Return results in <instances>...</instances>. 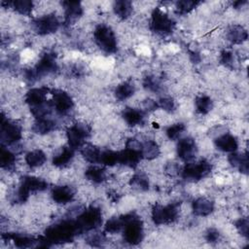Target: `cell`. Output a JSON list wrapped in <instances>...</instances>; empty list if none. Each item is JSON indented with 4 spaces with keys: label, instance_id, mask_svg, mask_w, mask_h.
<instances>
[{
    "label": "cell",
    "instance_id": "cell-1",
    "mask_svg": "<svg viewBox=\"0 0 249 249\" xmlns=\"http://www.w3.org/2000/svg\"><path fill=\"white\" fill-rule=\"evenodd\" d=\"M80 231L76 222L62 221L46 230V239L50 244L53 242H69Z\"/></svg>",
    "mask_w": 249,
    "mask_h": 249
},
{
    "label": "cell",
    "instance_id": "cell-2",
    "mask_svg": "<svg viewBox=\"0 0 249 249\" xmlns=\"http://www.w3.org/2000/svg\"><path fill=\"white\" fill-rule=\"evenodd\" d=\"M57 69L55 55L53 53H44L34 68H31L25 72V77L29 81L37 80L45 75L54 72Z\"/></svg>",
    "mask_w": 249,
    "mask_h": 249
},
{
    "label": "cell",
    "instance_id": "cell-3",
    "mask_svg": "<svg viewBox=\"0 0 249 249\" xmlns=\"http://www.w3.org/2000/svg\"><path fill=\"white\" fill-rule=\"evenodd\" d=\"M124 220V239L125 242L135 245L143 238V226L141 220L133 214L123 216Z\"/></svg>",
    "mask_w": 249,
    "mask_h": 249
},
{
    "label": "cell",
    "instance_id": "cell-4",
    "mask_svg": "<svg viewBox=\"0 0 249 249\" xmlns=\"http://www.w3.org/2000/svg\"><path fill=\"white\" fill-rule=\"evenodd\" d=\"M93 37L96 45L106 53H114L117 51V39L114 31L105 24L98 25L94 32Z\"/></svg>",
    "mask_w": 249,
    "mask_h": 249
},
{
    "label": "cell",
    "instance_id": "cell-5",
    "mask_svg": "<svg viewBox=\"0 0 249 249\" xmlns=\"http://www.w3.org/2000/svg\"><path fill=\"white\" fill-rule=\"evenodd\" d=\"M48 183L38 177L34 176H24L21 179V183L17 192V201L24 202L28 196L30 192H39L47 189Z\"/></svg>",
    "mask_w": 249,
    "mask_h": 249
},
{
    "label": "cell",
    "instance_id": "cell-6",
    "mask_svg": "<svg viewBox=\"0 0 249 249\" xmlns=\"http://www.w3.org/2000/svg\"><path fill=\"white\" fill-rule=\"evenodd\" d=\"M179 214V204L170 203L167 205L156 204L152 210V219L155 224L162 225L174 222Z\"/></svg>",
    "mask_w": 249,
    "mask_h": 249
},
{
    "label": "cell",
    "instance_id": "cell-7",
    "mask_svg": "<svg viewBox=\"0 0 249 249\" xmlns=\"http://www.w3.org/2000/svg\"><path fill=\"white\" fill-rule=\"evenodd\" d=\"M102 222L101 211L97 207H89L85 210L77 219L76 223L80 232L92 231L100 226Z\"/></svg>",
    "mask_w": 249,
    "mask_h": 249
},
{
    "label": "cell",
    "instance_id": "cell-8",
    "mask_svg": "<svg viewBox=\"0 0 249 249\" xmlns=\"http://www.w3.org/2000/svg\"><path fill=\"white\" fill-rule=\"evenodd\" d=\"M174 21L160 9L157 8L152 14L150 27L152 31L159 34H168L174 28Z\"/></svg>",
    "mask_w": 249,
    "mask_h": 249
},
{
    "label": "cell",
    "instance_id": "cell-9",
    "mask_svg": "<svg viewBox=\"0 0 249 249\" xmlns=\"http://www.w3.org/2000/svg\"><path fill=\"white\" fill-rule=\"evenodd\" d=\"M211 169L212 164L206 160H201L197 162L188 163L182 169V176L188 180H199L208 175Z\"/></svg>",
    "mask_w": 249,
    "mask_h": 249
},
{
    "label": "cell",
    "instance_id": "cell-10",
    "mask_svg": "<svg viewBox=\"0 0 249 249\" xmlns=\"http://www.w3.org/2000/svg\"><path fill=\"white\" fill-rule=\"evenodd\" d=\"M89 133V127L84 124H75L71 125L66 132L69 147L73 150L82 148Z\"/></svg>",
    "mask_w": 249,
    "mask_h": 249
},
{
    "label": "cell",
    "instance_id": "cell-11",
    "mask_svg": "<svg viewBox=\"0 0 249 249\" xmlns=\"http://www.w3.org/2000/svg\"><path fill=\"white\" fill-rule=\"evenodd\" d=\"M21 127L16 123L9 122L2 114L1 120V140L8 145L15 144L21 139Z\"/></svg>",
    "mask_w": 249,
    "mask_h": 249
},
{
    "label": "cell",
    "instance_id": "cell-12",
    "mask_svg": "<svg viewBox=\"0 0 249 249\" xmlns=\"http://www.w3.org/2000/svg\"><path fill=\"white\" fill-rule=\"evenodd\" d=\"M59 21L54 14H48L37 18L32 22L33 29L40 35H48L57 30Z\"/></svg>",
    "mask_w": 249,
    "mask_h": 249
},
{
    "label": "cell",
    "instance_id": "cell-13",
    "mask_svg": "<svg viewBox=\"0 0 249 249\" xmlns=\"http://www.w3.org/2000/svg\"><path fill=\"white\" fill-rule=\"evenodd\" d=\"M53 108L60 115L67 114L74 106L71 96L63 90H55L53 93Z\"/></svg>",
    "mask_w": 249,
    "mask_h": 249
},
{
    "label": "cell",
    "instance_id": "cell-14",
    "mask_svg": "<svg viewBox=\"0 0 249 249\" xmlns=\"http://www.w3.org/2000/svg\"><path fill=\"white\" fill-rule=\"evenodd\" d=\"M197 152L196 142L191 137H185L179 140L177 145V155L184 161H191Z\"/></svg>",
    "mask_w": 249,
    "mask_h": 249
},
{
    "label": "cell",
    "instance_id": "cell-15",
    "mask_svg": "<svg viewBox=\"0 0 249 249\" xmlns=\"http://www.w3.org/2000/svg\"><path fill=\"white\" fill-rule=\"evenodd\" d=\"M64 20L66 24H72L78 20L83 15V8L80 2L77 1H63Z\"/></svg>",
    "mask_w": 249,
    "mask_h": 249
},
{
    "label": "cell",
    "instance_id": "cell-16",
    "mask_svg": "<svg viewBox=\"0 0 249 249\" xmlns=\"http://www.w3.org/2000/svg\"><path fill=\"white\" fill-rule=\"evenodd\" d=\"M141 159L142 154L140 150L125 147L124 150L119 152V162L128 167H135Z\"/></svg>",
    "mask_w": 249,
    "mask_h": 249
},
{
    "label": "cell",
    "instance_id": "cell-17",
    "mask_svg": "<svg viewBox=\"0 0 249 249\" xmlns=\"http://www.w3.org/2000/svg\"><path fill=\"white\" fill-rule=\"evenodd\" d=\"M49 91L50 89L47 87L32 89L25 94V102L29 104L31 107H36L41 104H44L45 102H47L46 98Z\"/></svg>",
    "mask_w": 249,
    "mask_h": 249
},
{
    "label": "cell",
    "instance_id": "cell-18",
    "mask_svg": "<svg viewBox=\"0 0 249 249\" xmlns=\"http://www.w3.org/2000/svg\"><path fill=\"white\" fill-rule=\"evenodd\" d=\"M53 200L59 204L70 202L74 197V191L69 186H57L52 191Z\"/></svg>",
    "mask_w": 249,
    "mask_h": 249
},
{
    "label": "cell",
    "instance_id": "cell-19",
    "mask_svg": "<svg viewBox=\"0 0 249 249\" xmlns=\"http://www.w3.org/2000/svg\"><path fill=\"white\" fill-rule=\"evenodd\" d=\"M215 145L219 150L223 152H231V153L235 152L238 147L236 139L229 133H225L223 135L218 136L215 140Z\"/></svg>",
    "mask_w": 249,
    "mask_h": 249
},
{
    "label": "cell",
    "instance_id": "cell-20",
    "mask_svg": "<svg viewBox=\"0 0 249 249\" xmlns=\"http://www.w3.org/2000/svg\"><path fill=\"white\" fill-rule=\"evenodd\" d=\"M214 209V203L206 197H198L193 202L194 213L197 216H207Z\"/></svg>",
    "mask_w": 249,
    "mask_h": 249
},
{
    "label": "cell",
    "instance_id": "cell-21",
    "mask_svg": "<svg viewBox=\"0 0 249 249\" xmlns=\"http://www.w3.org/2000/svg\"><path fill=\"white\" fill-rule=\"evenodd\" d=\"M228 40L231 41L232 44H241L244 41H246L248 37V33L246 29L241 25H232L228 30L227 34Z\"/></svg>",
    "mask_w": 249,
    "mask_h": 249
},
{
    "label": "cell",
    "instance_id": "cell-22",
    "mask_svg": "<svg viewBox=\"0 0 249 249\" xmlns=\"http://www.w3.org/2000/svg\"><path fill=\"white\" fill-rule=\"evenodd\" d=\"M123 118L130 126L140 124L144 120V114L141 110L134 108H125L123 111Z\"/></svg>",
    "mask_w": 249,
    "mask_h": 249
},
{
    "label": "cell",
    "instance_id": "cell-23",
    "mask_svg": "<svg viewBox=\"0 0 249 249\" xmlns=\"http://www.w3.org/2000/svg\"><path fill=\"white\" fill-rule=\"evenodd\" d=\"M74 157V150L71 147H63L62 150L53 157V164L57 167L66 166Z\"/></svg>",
    "mask_w": 249,
    "mask_h": 249
},
{
    "label": "cell",
    "instance_id": "cell-24",
    "mask_svg": "<svg viewBox=\"0 0 249 249\" xmlns=\"http://www.w3.org/2000/svg\"><path fill=\"white\" fill-rule=\"evenodd\" d=\"M47 160L46 154L39 149L28 152L25 156V162L30 167H39L43 165Z\"/></svg>",
    "mask_w": 249,
    "mask_h": 249
},
{
    "label": "cell",
    "instance_id": "cell-25",
    "mask_svg": "<svg viewBox=\"0 0 249 249\" xmlns=\"http://www.w3.org/2000/svg\"><path fill=\"white\" fill-rule=\"evenodd\" d=\"M229 161L232 166L238 167L240 172L245 173V174L248 173V156H247V153L237 154V153L232 152L229 156Z\"/></svg>",
    "mask_w": 249,
    "mask_h": 249
},
{
    "label": "cell",
    "instance_id": "cell-26",
    "mask_svg": "<svg viewBox=\"0 0 249 249\" xmlns=\"http://www.w3.org/2000/svg\"><path fill=\"white\" fill-rule=\"evenodd\" d=\"M135 91V86L130 81L120 84L115 89V96L119 100H125L132 96Z\"/></svg>",
    "mask_w": 249,
    "mask_h": 249
},
{
    "label": "cell",
    "instance_id": "cell-27",
    "mask_svg": "<svg viewBox=\"0 0 249 249\" xmlns=\"http://www.w3.org/2000/svg\"><path fill=\"white\" fill-rule=\"evenodd\" d=\"M101 152L102 151L99 150L97 147L90 144H88V145L85 144L81 150V153L83 157L86 159V160L91 163H99Z\"/></svg>",
    "mask_w": 249,
    "mask_h": 249
},
{
    "label": "cell",
    "instance_id": "cell-28",
    "mask_svg": "<svg viewBox=\"0 0 249 249\" xmlns=\"http://www.w3.org/2000/svg\"><path fill=\"white\" fill-rule=\"evenodd\" d=\"M141 154L142 158L147 160H154L160 154V148L156 141L154 140H146L141 145Z\"/></svg>",
    "mask_w": 249,
    "mask_h": 249
},
{
    "label": "cell",
    "instance_id": "cell-29",
    "mask_svg": "<svg viewBox=\"0 0 249 249\" xmlns=\"http://www.w3.org/2000/svg\"><path fill=\"white\" fill-rule=\"evenodd\" d=\"M55 127V123L50 119H36V122L33 124L32 130L38 134H46Z\"/></svg>",
    "mask_w": 249,
    "mask_h": 249
},
{
    "label": "cell",
    "instance_id": "cell-30",
    "mask_svg": "<svg viewBox=\"0 0 249 249\" xmlns=\"http://www.w3.org/2000/svg\"><path fill=\"white\" fill-rule=\"evenodd\" d=\"M0 164H1V167L6 170L12 169L16 164L15 154L12 153L9 149L4 147L3 145L0 149Z\"/></svg>",
    "mask_w": 249,
    "mask_h": 249
},
{
    "label": "cell",
    "instance_id": "cell-31",
    "mask_svg": "<svg viewBox=\"0 0 249 249\" xmlns=\"http://www.w3.org/2000/svg\"><path fill=\"white\" fill-rule=\"evenodd\" d=\"M114 12L121 18H127L132 13V4L126 0L116 1L114 4Z\"/></svg>",
    "mask_w": 249,
    "mask_h": 249
},
{
    "label": "cell",
    "instance_id": "cell-32",
    "mask_svg": "<svg viewBox=\"0 0 249 249\" xmlns=\"http://www.w3.org/2000/svg\"><path fill=\"white\" fill-rule=\"evenodd\" d=\"M3 237H5L6 239H10L12 241H14L15 245L18 247H29L32 246L33 243L38 242L37 239L27 236V235H22V234H10L8 233L7 235L3 234Z\"/></svg>",
    "mask_w": 249,
    "mask_h": 249
},
{
    "label": "cell",
    "instance_id": "cell-33",
    "mask_svg": "<svg viewBox=\"0 0 249 249\" xmlns=\"http://www.w3.org/2000/svg\"><path fill=\"white\" fill-rule=\"evenodd\" d=\"M196 111L202 115L207 114L211 111L213 107V101L212 99L207 95H200L196 98Z\"/></svg>",
    "mask_w": 249,
    "mask_h": 249
},
{
    "label": "cell",
    "instance_id": "cell-34",
    "mask_svg": "<svg viewBox=\"0 0 249 249\" xmlns=\"http://www.w3.org/2000/svg\"><path fill=\"white\" fill-rule=\"evenodd\" d=\"M124 217H113L106 222L104 226V231L108 233H118L120 231L124 229Z\"/></svg>",
    "mask_w": 249,
    "mask_h": 249
},
{
    "label": "cell",
    "instance_id": "cell-35",
    "mask_svg": "<svg viewBox=\"0 0 249 249\" xmlns=\"http://www.w3.org/2000/svg\"><path fill=\"white\" fill-rule=\"evenodd\" d=\"M10 5L13 7L15 11L22 16H28L32 12L33 3L28 0H16L10 2Z\"/></svg>",
    "mask_w": 249,
    "mask_h": 249
},
{
    "label": "cell",
    "instance_id": "cell-36",
    "mask_svg": "<svg viewBox=\"0 0 249 249\" xmlns=\"http://www.w3.org/2000/svg\"><path fill=\"white\" fill-rule=\"evenodd\" d=\"M86 177L93 183H101L106 179V173L103 168L91 166L87 169L85 173Z\"/></svg>",
    "mask_w": 249,
    "mask_h": 249
},
{
    "label": "cell",
    "instance_id": "cell-37",
    "mask_svg": "<svg viewBox=\"0 0 249 249\" xmlns=\"http://www.w3.org/2000/svg\"><path fill=\"white\" fill-rule=\"evenodd\" d=\"M132 188L139 191H146L149 189V180L143 174H134L129 181Z\"/></svg>",
    "mask_w": 249,
    "mask_h": 249
},
{
    "label": "cell",
    "instance_id": "cell-38",
    "mask_svg": "<svg viewBox=\"0 0 249 249\" xmlns=\"http://www.w3.org/2000/svg\"><path fill=\"white\" fill-rule=\"evenodd\" d=\"M117 162H119V152H114L111 150L101 152L99 163L112 166L115 165Z\"/></svg>",
    "mask_w": 249,
    "mask_h": 249
},
{
    "label": "cell",
    "instance_id": "cell-39",
    "mask_svg": "<svg viewBox=\"0 0 249 249\" xmlns=\"http://www.w3.org/2000/svg\"><path fill=\"white\" fill-rule=\"evenodd\" d=\"M198 4V2L196 1H189V0H183V1H178L176 3V13L180 14V15H185L188 14L189 12H191L196 5Z\"/></svg>",
    "mask_w": 249,
    "mask_h": 249
},
{
    "label": "cell",
    "instance_id": "cell-40",
    "mask_svg": "<svg viewBox=\"0 0 249 249\" xmlns=\"http://www.w3.org/2000/svg\"><path fill=\"white\" fill-rule=\"evenodd\" d=\"M185 124L182 123L174 124L173 125L169 126L166 130V135L170 140H176L180 137V135L184 132L185 130Z\"/></svg>",
    "mask_w": 249,
    "mask_h": 249
},
{
    "label": "cell",
    "instance_id": "cell-41",
    "mask_svg": "<svg viewBox=\"0 0 249 249\" xmlns=\"http://www.w3.org/2000/svg\"><path fill=\"white\" fill-rule=\"evenodd\" d=\"M143 85L150 91L156 92V91H159L160 89V82L158 81V79L156 77H153V76H149V77L145 78Z\"/></svg>",
    "mask_w": 249,
    "mask_h": 249
},
{
    "label": "cell",
    "instance_id": "cell-42",
    "mask_svg": "<svg viewBox=\"0 0 249 249\" xmlns=\"http://www.w3.org/2000/svg\"><path fill=\"white\" fill-rule=\"evenodd\" d=\"M249 223L247 218H241L235 223V227L237 231L240 232L241 235L245 236L246 238L248 237V231H249Z\"/></svg>",
    "mask_w": 249,
    "mask_h": 249
},
{
    "label": "cell",
    "instance_id": "cell-43",
    "mask_svg": "<svg viewBox=\"0 0 249 249\" xmlns=\"http://www.w3.org/2000/svg\"><path fill=\"white\" fill-rule=\"evenodd\" d=\"M158 107H160L162 110H164L166 112H171L175 108V103H174L173 99H171L169 97H162L160 99V101L158 103Z\"/></svg>",
    "mask_w": 249,
    "mask_h": 249
},
{
    "label": "cell",
    "instance_id": "cell-44",
    "mask_svg": "<svg viewBox=\"0 0 249 249\" xmlns=\"http://www.w3.org/2000/svg\"><path fill=\"white\" fill-rule=\"evenodd\" d=\"M221 62L227 67H232L234 63L233 54L229 51H224L221 53Z\"/></svg>",
    "mask_w": 249,
    "mask_h": 249
},
{
    "label": "cell",
    "instance_id": "cell-45",
    "mask_svg": "<svg viewBox=\"0 0 249 249\" xmlns=\"http://www.w3.org/2000/svg\"><path fill=\"white\" fill-rule=\"evenodd\" d=\"M165 172L170 176H174L180 172V167L176 162H169L165 166Z\"/></svg>",
    "mask_w": 249,
    "mask_h": 249
},
{
    "label": "cell",
    "instance_id": "cell-46",
    "mask_svg": "<svg viewBox=\"0 0 249 249\" xmlns=\"http://www.w3.org/2000/svg\"><path fill=\"white\" fill-rule=\"evenodd\" d=\"M219 236H220L219 231L215 229H209L205 234V238L208 242H217V240L219 239Z\"/></svg>",
    "mask_w": 249,
    "mask_h": 249
},
{
    "label": "cell",
    "instance_id": "cell-47",
    "mask_svg": "<svg viewBox=\"0 0 249 249\" xmlns=\"http://www.w3.org/2000/svg\"><path fill=\"white\" fill-rule=\"evenodd\" d=\"M105 237L103 234H93L90 235L89 238V242H90L92 245H97V243L101 244L102 242H104Z\"/></svg>",
    "mask_w": 249,
    "mask_h": 249
},
{
    "label": "cell",
    "instance_id": "cell-48",
    "mask_svg": "<svg viewBox=\"0 0 249 249\" xmlns=\"http://www.w3.org/2000/svg\"><path fill=\"white\" fill-rule=\"evenodd\" d=\"M143 106L146 110H155L158 107V103L154 100L151 99H147L143 102Z\"/></svg>",
    "mask_w": 249,
    "mask_h": 249
}]
</instances>
